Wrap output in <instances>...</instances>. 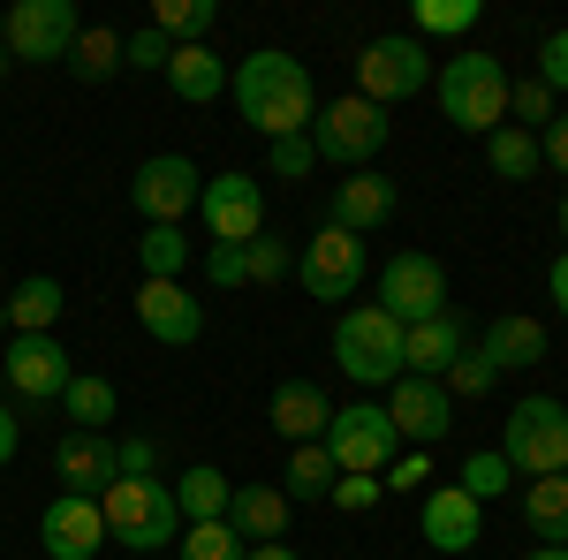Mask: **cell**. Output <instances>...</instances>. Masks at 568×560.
<instances>
[{
    "label": "cell",
    "instance_id": "cell-1",
    "mask_svg": "<svg viewBox=\"0 0 568 560\" xmlns=\"http://www.w3.org/2000/svg\"><path fill=\"white\" fill-rule=\"evenodd\" d=\"M235 91V106H243V122L258 136H311L318 122V91H311V69L296 53H281V45H258V53H243V69L227 77Z\"/></svg>",
    "mask_w": 568,
    "mask_h": 560
},
{
    "label": "cell",
    "instance_id": "cell-2",
    "mask_svg": "<svg viewBox=\"0 0 568 560\" xmlns=\"http://www.w3.org/2000/svg\"><path fill=\"white\" fill-rule=\"evenodd\" d=\"M439 114L455 122L463 136H493L508 130V91H516V77L500 69V53H485V45H463V53H447L439 61Z\"/></svg>",
    "mask_w": 568,
    "mask_h": 560
},
{
    "label": "cell",
    "instance_id": "cell-3",
    "mask_svg": "<svg viewBox=\"0 0 568 560\" xmlns=\"http://www.w3.org/2000/svg\"><path fill=\"white\" fill-rule=\"evenodd\" d=\"M99 516H106V538H122L130 553H160L182 538L175 485H160V477H114L99 492Z\"/></svg>",
    "mask_w": 568,
    "mask_h": 560
},
{
    "label": "cell",
    "instance_id": "cell-4",
    "mask_svg": "<svg viewBox=\"0 0 568 560\" xmlns=\"http://www.w3.org/2000/svg\"><path fill=\"white\" fill-rule=\"evenodd\" d=\"M500 455H508V470L524 485L530 477H568V401L524 394L508 409V425H500Z\"/></svg>",
    "mask_w": 568,
    "mask_h": 560
},
{
    "label": "cell",
    "instance_id": "cell-5",
    "mask_svg": "<svg viewBox=\"0 0 568 560\" xmlns=\"http://www.w3.org/2000/svg\"><path fill=\"white\" fill-rule=\"evenodd\" d=\"M334 364H342V379L356 387H394L402 379V326H394L379 303H356L334 318Z\"/></svg>",
    "mask_w": 568,
    "mask_h": 560
},
{
    "label": "cell",
    "instance_id": "cell-6",
    "mask_svg": "<svg viewBox=\"0 0 568 560\" xmlns=\"http://www.w3.org/2000/svg\"><path fill=\"white\" fill-rule=\"evenodd\" d=\"M326 455H334V470H342V477H387L394 455H402V431H394L387 401H349V409H334V425H326Z\"/></svg>",
    "mask_w": 568,
    "mask_h": 560
},
{
    "label": "cell",
    "instance_id": "cell-7",
    "mask_svg": "<svg viewBox=\"0 0 568 560\" xmlns=\"http://www.w3.org/2000/svg\"><path fill=\"white\" fill-rule=\"evenodd\" d=\"M425 84H433V53H425V39H409V31L372 39L356 53V99H372L379 114H387L394 99H417Z\"/></svg>",
    "mask_w": 568,
    "mask_h": 560
},
{
    "label": "cell",
    "instance_id": "cell-8",
    "mask_svg": "<svg viewBox=\"0 0 568 560\" xmlns=\"http://www.w3.org/2000/svg\"><path fill=\"white\" fill-rule=\"evenodd\" d=\"M379 144H387V114L372 106V99H334V106H318V122H311V152L318 160H342V167H372L379 160Z\"/></svg>",
    "mask_w": 568,
    "mask_h": 560
},
{
    "label": "cell",
    "instance_id": "cell-9",
    "mask_svg": "<svg viewBox=\"0 0 568 560\" xmlns=\"http://www.w3.org/2000/svg\"><path fill=\"white\" fill-rule=\"evenodd\" d=\"M197 197H205V174L190 167L182 152H160V160H144L130 174V205L144 213V227H182L197 213Z\"/></svg>",
    "mask_w": 568,
    "mask_h": 560
},
{
    "label": "cell",
    "instance_id": "cell-10",
    "mask_svg": "<svg viewBox=\"0 0 568 560\" xmlns=\"http://www.w3.org/2000/svg\"><path fill=\"white\" fill-rule=\"evenodd\" d=\"M379 310H387L394 326H425V318H439V310H447V265L425 258V251L387 258V273H379Z\"/></svg>",
    "mask_w": 568,
    "mask_h": 560
},
{
    "label": "cell",
    "instance_id": "cell-11",
    "mask_svg": "<svg viewBox=\"0 0 568 560\" xmlns=\"http://www.w3.org/2000/svg\"><path fill=\"white\" fill-rule=\"evenodd\" d=\"M84 31L77 0H16L8 8V61H69Z\"/></svg>",
    "mask_w": 568,
    "mask_h": 560
},
{
    "label": "cell",
    "instance_id": "cell-12",
    "mask_svg": "<svg viewBox=\"0 0 568 560\" xmlns=\"http://www.w3.org/2000/svg\"><path fill=\"white\" fill-rule=\"evenodd\" d=\"M296 273H304V296L349 303L356 288H364V235H349V227H318V235L304 243V258H296Z\"/></svg>",
    "mask_w": 568,
    "mask_h": 560
},
{
    "label": "cell",
    "instance_id": "cell-13",
    "mask_svg": "<svg viewBox=\"0 0 568 560\" xmlns=\"http://www.w3.org/2000/svg\"><path fill=\"white\" fill-rule=\"evenodd\" d=\"M197 213L213 227V243H258L265 235V190L251 174H205V197H197Z\"/></svg>",
    "mask_w": 568,
    "mask_h": 560
},
{
    "label": "cell",
    "instance_id": "cell-14",
    "mask_svg": "<svg viewBox=\"0 0 568 560\" xmlns=\"http://www.w3.org/2000/svg\"><path fill=\"white\" fill-rule=\"evenodd\" d=\"M0 379L23 394V401H61V387H69L77 371H69V356H61L53 334H16L8 356H0Z\"/></svg>",
    "mask_w": 568,
    "mask_h": 560
},
{
    "label": "cell",
    "instance_id": "cell-15",
    "mask_svg": "<svg viewBox=\"0 0 568 560\" xmlns=\"http://www.w3.org/2000/svg\"><path fill=\"white\" fill-rule=\"evenodd\" d=\"M39 546L53 560H91L106 546V516H99V500H77V492H53L39 516Z\"/></svg>",
    "mask_w": 568,
    "mask_h": 560
},
{
    "label": "cell",
    "instance_id": "cell-16",
    "mask_svg": "<svg viewBox=\"0 0 568 560\" xmlns=\"http://www.w3.org/2000/svg\"><path fill=\"white\" fill-rule=\"evenodd\" d=\"M136 326H144L152 342H168V348H190L205 334V303L190 296L182 281H144V288H136Z\"/></svg>",
    "mask_w": 568,
    "mask_h": 560
},
{
    "label": "cell",
    "instance_id": "cell-17",
    "mask_svg": "<svg viewBox=\"0 0 568 560\" xmlns=\"http://www.w3.org/2000/svg\"><path fill=\"white\" fill-rule=\"evenodd\" d=\"M387 417H394V431L402 439H447L455 431V394L439 387V379H394L387 387Z\"/></svg>",
    "mask_w": 568,
    "mask_h": 560
},
{
    "label": "cell",
    "instance_id": "cell-18",
    "mask_svg": "<svg viewBox=\"0 0 568 560\" xmlns=\"http://www.w3.org/2000/svg\"><path fill=\"white\" fill-rule=\"evenodd\" d=\"M53 477H61V492H77V500H99L122 462H114V439L106 431H69L61 447H53Z\"/></svg>",
    "mask_w": 568,
    "mask_h": 560
},
{
    "label": "cell",
    "instance_id": "cell-19",
    "mask_svg": "<svg viewBox=\"0 0 568 560\" xmlns=\"http://www.w3.org/2000/svg\"><path fill=\"white\" fill-rule=\"evenodd\" d=\"M463 348H470V334H463L455 310H439L425 326H402V379H447V364Z\"/></svg>",
    "mask_w": 568,
    "mask_h": 560
},
{
    "label": "cell",
    "instance_id": "cell-20",
    "mask_svg": "<svg viewBox=\"0 0 568 560\" xmlns=\"http://www.w3.org/2000/svg\"><path fill=\"white\" fill-rule=\"evenodd\" d=\"M478 530H485V508L463 485H433V492H425V546H433V553H470Z\"/></svg>",
    "mask_w": 568,
    "mask_h": 560
},
{
    "label": "cell",
    "instance_id": "cell-21",
    "mask_svg": "<svg viewBox=\"0 0 568 560\" xmlns=\"http://www.w3.org/2000/svg\"><path fill=\"white\" fill-rule=\"evenodd\" d=\"M394 220V182L379 167H356L342 190H334V213L326 227H349V235H372V227H387Z\"/></svg>",
    "mask_w": 568,
    "mask_h": 560
},
{
    "label": "cell",
    "instance_id": "cell-22",
    "mask_svg": "<svg viewBox=\"0 0 568 560\" xmlns=\"http://www.w3.org/2000/svg\"><path fill=\"white\" fill-rule=\"evenodd\" d=\"M227 530H235L243 546H281V530H288V492H281V485H235Z\"/></svg>",
    "mask_w": 568,
    "mask_h": 560
},
{
    "label": "cell",
    "instance_id": "cell-23",
    "mask_svg": "<svg viewBox=\"0 0 568 560\" xmlns=\"http://www.w3.org/2000/svg\"><path fill=\"white\" fill-rule=\"evenodd\" d=\"M326 425H334V409H326V394L311 387V379H281V387H273V431H281L288 447L326 439Z\"/></svg>",
    "mask_w": 568,
    "mask_h": 560
},
{
    "label": "cell",
    "instance_id": "cell-24",
    "mask_svg": "<svg viewBox=\"0 0 568 560\" xmlns=\"http://www.w3.org/2000/svg\"><path fill=\"white\" fill-rule=\"evenodd\" d=\"M478 356L493 364V371H524V364H546V326L508 310V318H493V326H485Z\"/></svg>",
    "mask_w": 568,
    "mask_h": 560
},
{
    "label": "cell",
    "instance_id": "cell-25",
    "mask_svg": "<svg viewBox=\"0 0 568 560\" xmlns=\"http://www.w3.org/2000/svg\"><path fill=\"white\" fill-rule=\"evenodd\" d=\"M168 91L190 99V106H213L220 91H227V61H220L213 45H175V61H168Z\"/></svg>",
    "mask_w": 568,
    "mask_h": 560
},
{
    "label": "cell",
    "instance_id": "cell-26",
    "mask_svg": "<svg viewBox=\"0 0 568 560\" xmlns=\"http://www.w3.org/2000/svg\"><path fill=\"white\" fill-rule=\"evenodd\" d=\"M61 281L53 273H31V281H16V296H8V326L16 334H53L61 326Z\"/></svg>",
    "mask_w": 568,
    "mask_h": 560
},
{
    "label": "cell",
    "instance_id": "cell-27",
    "mask_svg": "<svg viewBox=\"0 0 568 560\" xmlns=\"http://www.w3.org/2000/svg\"><path fill=\"white\" fill-rule=\"evenodd\" d=\"M227 500H235V485H227L213 462H190V470H182V485H175L182 522H227Z\"/></svg>",
    "mask_w": 568,
    "mask_h": 560
},
{
    "label": "cell",
    "instance_id": "cell-28",
    "mask_svg": "<svg viewBox=\"0 0 568 560\" xmlns=\"http://www.w3.org/2000/svg\"><path fill=\"white\" fill-rule=\"evenodd\" d=\"M524 522L546 546H568V477H530L524 485Z\"/></svg>",
    "mask_w": 568,
    "mask_h": 560
},
{
    "label": "cell",
    "instance_id": "cell-29",
    "mask_svg": "<svg viewBox=\"0 0 568 560\" xmlns=\"http://www.w3.org/2000/svg\"><path fill=\"white\" fill-rule=\"evenodd\" d=\"M61 417H69L77 431H106V425H114V387L91 379V371H77V379L61 387Z\"/></svg>",
    "mask_w": 568,
    "mask_h": 560
},
{
    "label": "cell",
    "instance_id": "cell-30",
    "mask_svg": "<svg viewBox=\"0 0 568 560\" xmlns=\"http://www.w3.org/2000/svg\"><path fill=\"white\" fill-rule=\"evenodd\" d=\"M213 23H220L213 0H160V8H152V31H160L168 45H205Z\"/></svg>",
    "mask_w": 568,
    "mask_h": 560
},
{
    "label": "cell",
    "instance_id": "cell-31",
    "mask_svg": "<svg viewBox=\"0 0 568 560\" xmlns=\"http://www.w3.org/2000/svg\"><path fill=\"white\" fill-rule=\"evenodd\" d=\"M69 69L84 77V84H106L114 69H122V31H106V23H84L77 45H69Z\"/></svg>",
    "mask_w": 568,
    "mask_h": 560
},
{
    "label": "cell",
    "instance_id": "cell-32",
    "mask_svg": "<svg viewBox=\"0 0 568 560\" xmlns=\"http://www.w3.org/2000/svg\"><path fill=\"white\" fill-rule=\"evenodd\" d=\"M334 455H326V439H311V447H296V455H288V477H281V492H288V500H326V492H334Z\"/></svg>",
    "mask_w": 568,
    "mask_h": 560
},
{
    "label": "cell",
    "instance_id": "cell-33",
    "mask_svg": "<svg viewBox=\"0 0 568 560\" xmlns=\"http://www.w3.org/2000/svg\"><path fill=\"white\" fill-rule=\"evenodd\" d=\"M485 160H493V174H500V182H530V174L546 167V160H538V136L516 130V122L485 136Z\"/></svg>",
    "mask_w": 568,
    "mask_h": 560
},
{
    "label": "cell",
    "instance_id": "cell-34",
    "mask_svg": "<svg viewBox=\"0 0 568 560\" xmlns=\"http://www.w3.org/2000/svg\"><path fill=\"white\" fill-rule=\"evenodd\" d=\"M136 265H144V281H182V273H190L182 227H144V235H136Z\"/></svg>",
    "mask_w": 568,
    "mask_h": 560
},
{
    "label": "cell",
    "instance_id": "cell-35",
    "mask_svg": "<svg viewBox=\"0 0 568 560\" xmlns=\"http://www.w3.org/2000/svg\"><path fill=\"white\" fill-rule=\"evenodd\" d=\"M288 273H296V251H288L281 235H258V243H243V281L273 288V281H288Z\"/></svg>",
    "mask_w": 568,
    "mask_h": 560
},
{
    "label": "cell",
    "instance_id": "cell-36",
    "mask_svg": "<svg viewBox=\"0 0 568 560\" xmlns=\"http://www.w3.org/2000/svg\"><path fill=\"white\" fill-rule=\"evenodd\" d=\"M508 485H516V470H508V455H500V447H493V455H470V462H463V492H470V500H500V492H508Z\"/></svg>",
    "mask_w": 568,
    "mask_h": 560
},
{
    "label": "cell",
    "instance_id": "cell-37",
    "mask_svg": "<svg viewBox=\"0 0 568 560\" xmlns=\"http://www.w3.org/2000/svg\"><path fill=\"white\" fill-rule=\"evenodd\" d=\"M182 560H243V538L227 522H182Z\"/></svg>",
    "mask_w": 568,
    "mask_h": 560
},
{
    "label": "cell",
    "instance_id": "cell-38",
    "mask_svg": "<svg viewBox=\"0 0 568 560\" xmlns=\"http://www.w3.org/2000/svg\"><path fill=\"white\" fill-rule=\"evenodd\" d=\"M478 23V0H417V31L409 39H433V31H470Z\"/></svg>",
    "mask_w": 568,
    "mask_h": 560
},
{
    "label": "cell",
    "instance_id": "cell-39",
    "mask_svg": "<svg viewBox=\"0 0 568 560\" xmlns=\"http://www.w3.org/2000/svg\"><path fill=\"white\" fill-rule=\"evenodd\" d=\"M439 387H447V394H493V387H500V371H493V364L478 356V342H470L455 364H447V379H439Z\"/></svg>",
    "mask_w": 568,
    "mask_h": 560
},
{
    "label": "cell",
    "instance_id": "cell-40",
    "mask_svg": "<svg viewBox=\"0 0 568 560\" xmlns=\"http://www.w3.org/2000/svg\"><path fill=\"white\" fill-rule=\"evenodd\" d=\"M508 114H516V130H524V122H538V130H546V122H554L561 106H554V91L538 84V77H524V84L508 91Z\"/></svg>",
    "mask_w": 568,
    "mask_h": 560
},
{
    "label": "cell",
    "instance_id": "cell-41",
    "mask_svg": "<svg viewBox=\"0 0 568 560\" xmlns=\"http://www.w3.org/2000/svg\"><path fill=\"white\" fill-rule=\"evenodd\" d=\"M326 500H334L342 516H364V508H379V500H387V485H379V477H334V492H326Z\"/></svg>",
    "mask_w": 568,
    "mask_h": 560
},
{
    "label": "cell",
    "instance_id": "cell-42",
    "mask_svg": "<svg viewBox=\"0 0 568 560\" xmlns=\"http://www.w3.org/2000/svg\"><path fill=\"white\" fill-rule=\"evenodd\" d=\"M168 61H175V45L160 39V31H136V39H122V69H160V77H168Z\"/></svg>",
    "mask_w": 568,
    "mask_h": 560
},
{
    "label": "cell",
    "instance_id": "cell-43",
    "mask_svg": "<svg viewBox=\"0 0 568 560\" xmlns=\"http://www.w3.org/2000/svg\"><path fill=\"white\" fill-rule=\"evenodd\" d=\"M265 167L281 174V182H304V174L318 167V152H311V136H281V144H273V160H265Z\"/></svg>",
    "mask_w": 568,
    "mask_h": 560
},
{
    "label": "cell",
    "instance_id": "cell-44",
    "mask_svg": "<svg viewBox=\"0 0 568 560\" xmlns=\"http://www.w3.org/2000/svg\"><path fill=\"white\" fill-rule=\"evenodd\" d=\"M387 492H425L433 485V455H394V470L379 477Z\"/></svg>",
    "mask_w": 568,
    "mask_h": 560
},
{
    "label": "cell",
    "instance_id": "cell-45",
    "mask_svg": "<svg viewBox=\"0 0 568 560\" xmlns=\"http://www.w3.org/2000/svg\"><path fill=\"white\" fill-rule=\"evenodd\" d=\"M538 84H546V91H568V31H554V39L538 45Z\"/></svg>",
    "mask_w": 568,
    "mask_h": 560
},
{
    "label": "cell",
    "instance_id": "cell-46",
    "mask_svg": "<svg viewBox=\"0 0 568 560\" xmlns=\"http://www.w3.org/2000/svg\"><path fill=\"white\" fill-rule=\"evenodd\" d=\"M205 273H213L220 288H243V243H213V258H205Z\"/></svg>",
    "mask_w": 568,
    "mask_h": 560
},
{
    "label": "cell",
    "instance_id": "cell-47",
    "mask_svg": "<svg viewBox=\"0 0 568 560\" xmlns=\"http://www.w3.org/2000/svg\"><path fill=\"white\" fill-rule=\"evenodd\" d=\"M538 160H546L554 174H568V114H554V122H546V136H538Z\"/></svg>",
    "mask_w": 568,
    "mask_h": 560
},
{
    "label": "cell",
    "instance_id": "cell-48",
    "mask_svg": "<svg viewBox=\"0 0 568 560\" xmlns=\"http://www.w3.org/2000/svg\"><path fill=\"white\" fill-rule=\"evenodd\" d=\"M114 462H122V477H152L160 447H152V439H122V447H114Z\"/></svg>",
    "mask_w": 568,
    "mask_h": 560
},
{
    "label": "cell",
    "instance_id": "cell-49",
    "mask_svg": "<svg viewBox=\"0 0 568 560\" xmlns=\"http://www.w3.org/2000/svg\"><path fill=\"white\" fill-rule=\"evenodd\" d=\"M16 447H23V425H16V409H0V462H16Z\"/></svg>",
    "mask_w": 568,
    "mask_h": 560
},
{
    "label": "cell",
    "instance_id": "cell-50",
    "mask_svg": "<svg viewBox=\"0 0 568 560\" xmlns=\"http://www.w3.org/2000/svg\"><path fill=\"white\" fill-rule=\"evenodd\" d=\"M546 281H554V303H561V318H568V251L554 258V273H546Z\"/></svg>",
    "mask_w": 568,
    "mask_h": 560
},
{
    "label": "cell",
    "instance_id": "cell-51",
    "mask_svg": "<svg viewBox=\"0 0 568 560\" xmlns=\"http://www.w3.org/2000/svg\"><path fill=\"white\" fill-rule=\"evenodd\" d=\"M243 560H296L288 546H243Z\"/></svg>",
    "mask_w": 568,
    "mask_h": 560
},
{
    "label": "cell",
    "instance_id": "cell-52",
    "mask_svg": "<svg viewBox=\"0 0 568 560\" xmlns=\"http://www.w3.org/2000/svg\"><path fill=\"white\" fill-rule=\"evenodd\" d=\"M16 61H8V8H0V77H8Z\"/></svg>",
    "mask_w": 568,
    "mask_h": 560
},
{
    "label": "cell",
    "instance_id": "cell-53",
    "mask_svg": "<svg viewBox=\"0 0 568 560\" xmlns=\"http://www.w3.org/2000/svg\"><path fill=\"white\" fill-rule=\"evenodd\" d=\"M530 560H568V546H538V553H530Z\"/></svg>",
    "mask_w": 568,
    "mask_h": 560
},
{
    "label": "cell",
    "instance_id": "cell-54",
    "mask_svg": "<svg viewBox=\"0 0 568 560\" xmlns=\"http://www.w3.org/2000/svg\"><path fill=\"white\" fill-rule=\"evenodd\" d=\"M561 235H568V190H561Z\"/></svg>",
    "mask_w": 568,
    "mask_h": 560
},
{
    "label": "cell",
    "instance_id": "cell-55",
    "mask_svg": "<svg viewBox=\"0 0 568 560\" xmlns=\"http://www.w3.org/2000/svg\"><path fill=\"white\" fill-rule=\"evenodd\" d=\"M0 326H8V303H0Z\"/></svg>",
    "mask_w": 568,
    "mask_h": 560
}]
</instances>
